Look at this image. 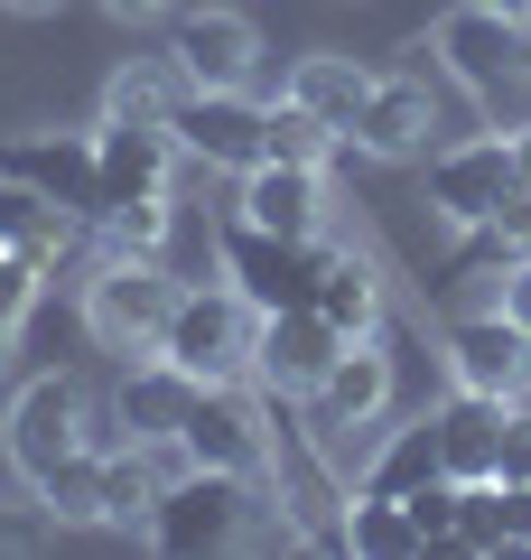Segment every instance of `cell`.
<instances>
[{"instance_id": "6da1fadb", "label": "cell", "mask_w": 531, "mask_h": 560, "mask_svg": "<svg viewBox=\"0 0 531 560\" xmlns=\"http://www.w3.org/2000/svg\"><path fill=\"white\" fill-rule=\"evenodd\" d=\"M429 47L448 57V75L467 84L494 121H531V28L522 20L467 0V10H448V20L429 28Z\"/></svg>"}, {"instance_id": "7a4b0ae2", "label": "cell", "mask_w": 531, "mask_h": 560, "mask_svg": "<svg viewBox=\"0 0 531 560\" xmlns=\"http://www.w3.org/2000/svg\"><path fill=\"white\" fill-rule=\"evenodd\" d=\"M252 346H261V308L215 271V280H187V290H177V318H168V337H158V355L187 364L197 383H243L252 374Z\"/></svg>"}, {"instance_id": "3957f363", "label": "cell", "mask_w": 531, "mask_h": 560, "mask_svg": "<svg viewBox=\"0 0 531 560\" xmlns=\"http://www.w3.org/2000/svg\"><path fill=\"white\" fill-rule=\"evenodd\" d=\"M177 290H187V280H177L168 261L113 253L94 280H84V327H94V346H113L121 364H140V355H158V337H168Z\"/></svg>"}, {"instance_id": "277c9868", "label": "cell", "mask_w": 531, "mask_h": 560, "mask_svg": "<svg viewBox=\"0 0 531 560\" xmlns=\"http://www.w3.org/2000/svg\"><path fill=\"white\" fill-rule=\"evenodd\" d=\"M215 271L234 280L243 300L261 308V318H280V308H308L317 300V271H327V234L298 243V234H271V224H252L234 206V215L215 224Z\"/></svg>"}, {"instance_id": "5b68a950", "label": "cell", "mask_w": 531, "mask_h": 560, "mask_svg": "<svg viewBox=\"0 0 531 560\" xmlns=\"http://www.w3.org/2000/svg\"><path fill=\"white\" fill-rule=\"evenodd\" d=\"M261 514V486L252 477H224V467H187L168 477V495L150 504V541L177 560H205V551H243Z\"/></svg>"}, {"instance_id": "8992f818", "label": "cell", "mask_w": 531, "mask_h": 560, "mask_svg": "<svg viewBox=\"0 0 531 560\" xmlns=\"http://www.w3.org/2000/svg\"><path fill=\"white\" fill-rule=\"evenodd\" d=\"M0 178L38 187V197L66 206L75 224L103 215V150H94V131H20V140H0Z\"/></svg>"}, {"instance_id": "52a82bcc", "label": "cell", "mask_w": 531, "mask_h": 560, "mask_svg": "<svg viewBox=\"0 0 531 560\" xmlns=\"http://www.w3.org/2000/svg\"><path fill=\"white\" fill-rule=\"evenodd\" d=\"M512 187H522V168H512V131L429 150V206H438V224H457V234H467V224H494Z\"/></svg>"}, {"instance_id": "ba28073f", "label": "cell", "mask_w": 531, "mask_h": 560, "mask_svg": "<svg viewBox=\"0 0 531 560\" xmlns=\"http://www.w3.org/2000/svg\"><path fill=\"white\" fill-rule=\"evenodd\" d=\"M84 411H94V383L84 374L20 383V401H10V467H20V486H38L66 448H84Z\"/></svg>"}, {"instance_id": "9c48e42d", "label": "cell", "mask_w": 531, "mask_h": 560, "mask_svg": "<svg viewBox=\"0 0 531 560\" xmlns=\"http://www.w3.org/2000/svg\"><path fill=\"white\" fill-rule=\"evenodd\" d=\"M168 131H177V150H187V160L234 168V178L271 160V103H252L243 84H234V94H205V84H197V94L177 103V121H168Z\"/></svg>"}, {"instance_id": "30bf717a", "label": "cell", "mask_w": 531, "mask_h": 560, "mask_svg": "<svg viewBox=\"0 0 531 560\" xmlns=\"http://www.w3.org/2000/svg\"><path fill=\"white\" fill-rule=\"evenodd\" d=\"M177 448H187V467H224V477H252V486L271 477V430H261V411L234 383H197Z\"/></svg>"}, {"instance_id": "8fae6325", "label": "cell", "mask_w": 531, "mask_h": 560, "mask_svg": "<svg viewBox=\"0 0 531 560\" xmlns=\"http://www.w3.org/2000/svg\"><path fill=\"white\" fill-rule=\"evenodd\" d=\"M345 327L327 318V308H280V318H261V346H252V374L271 383V401H308L317 383H327V364L345 355Z\"/></svg>"}, {"instance_id": "7c38bea8", "label": "cell", "mask_w": 531, "mask_h": 560, "mask_svg": "<svg viewBox=\"0 0 531 560\" xmlns=\"http://www.w3.org/2000/svg\"><path fill=\"white\" fill-rule=\"evenodd\" d=\"M448 374L467 383V393L522 401V393H531V327H512L504 300L475 308V318H448Z\"/></svg>"}, {"instance_id": "4fadbf2b", "label": "cell", "mask_w": 531, "mask_h": 560, "mask_svg": "<svg viewBox=\"0 0 531 560\" xmlns=\"http://www.w3.org/2000/svg\"><path fill=\"white\" fill-rule=\"evenodd\" d=\"M429 131H438V103L420 75H374V94H364V113H354L345 150H364V160H429Z\"/></svg>"}, {"instance_id": "5bb4252c", "label": "cell", "mask_w": 531, "mask_h": 560, "mask_svg": "<svg viewBox=\"0 0 531 560\" xmlns=\"http://www.w3.org/2000/svg\"><path fill=\"white\" fill-rule=\"evenodd\" d=\"M168 57L187 66L205 94H234V84H252V66H261V28L243 20V10H187L177 38H168Z\"/></svg>"}, {"instance_id": "9a60e30c", "label": "cell", "mask_w": 531, "mask_h": 560, "mask_svg": "<svg viewBox=\"0 0 531 560\" xmlns=\"http://www.w3.org/2000/svg\"><path fill=\"white\" fill-rule=\"evenodd\" d=\"M243 215L271 224V234L317 243V234H327V168H290V160L243 168Z\"/></svg>"}, {"instance_id": "2e32d148", "label": "cell", "mask_w": 531, "mask_h": 560, "mask_svg": "<svg viewBox=\"0 0 531 560\" xmlns=\"http://www.w3.org/2000/svg\"><path fill=\"white\" fill-rule=\"evenodd\" d=\"M382 401H392V355H382L374 337H354L345 355L327 364V383L308 393V411L327 420V430H364V420H382Z\"/></svg>"}, {"instance_id": "e0dca14e", "label": "cell", "mask_w": 531, "mask_h": 560, "mask_svg": "<svg viewBox=\"0 0 531 560\" xmlns=\"http://www.w3.org/2000/svg\"><path fill=\"white\" fill-rule=\"evenodd\" d=\"M94 150H103V206L121 197H158L177 168V131H140V121H94ZM103 224V215H94Z\"/></svg>"}, {"instance_id": "ac0fdd59", "label": "cell", "mask_w": 531, "mask_h": 560, "mask_svg": "<svg viewBox=\"0 0 531 560\" xmlns=\"http://www.w3.org/2000/svg\"><path fill=\"white\" fill-rule=\"evenodd\" d=\"M121 430L131 440H177L187 430V401H197V374L187 364H168V355H140V364H121Z\"/></svg>"}, {"instance_id": "d6986e66", "label": "cell", "mask_w": 531, "mask_h": 560, "mask_svg": "<svg viewBox=\"0 0 531 560\" xmlns=\"http://www.w3.org/2000/svg\"><path fill=\"white\" fill-rule=\"evenodd\" d=\"M429 420H438V467H448L457 486L494 477V440H504V401L494 393H467V383H457Z\"/></svg>"}, {"instance_id": "ffe728a7", "label": "cell", "mask_w": 531, "mask_h": 560, "mask_svg": "<svg viewBox=\"0 0 531 560\" xmlns=\"http://www.w3.org/2000/svg\"><path fill=\"white\" fill-rule=\"evenodd\" d=\"M187 94H197V75H187L177 57H131V66H113V84H103V121H140V131H168Z\"/></svg>"}, {"instance_id": "44dd1931", "label": "cell", "mask_w": 531, "mask_h": 560, "mask_svg": "<svg viewBox=\"0 0 531 560\" xmlns=\"http://www.w3.org/2000/svg\"><path fill=\"white\" fill-rule=\"evenodd\" d=\"M290 94L308 103L317 121H327L335 140L354 131V113H364V94H374V66H354V57H335V47H317V57H298L290 66Z\"/></svg>"}, {"instance_id": "7402d4cb", "label": "cell", "mask_w": 531, "mask_h": 560, "mask_svg": "<svg viewBox=\"0 0 531 560\" xmlns=\"http://www.w3.org/2000/svg\"><path fill=\"white\" fill-rule=\"evenodd\" d=\"M317 308H327L345 337H374V327H382V280H374V261L354 253V243H327V271H317Z\"/></svg>"}, {"instance_id": "603a6c76", "label": "cell", "mask_w": 531, "mask_h": 560, "mask_svg": "<svg viewBox=\"0 0 531 560\" xmlns=\"http://www.w3.org/2000/svg\"><path fill=\"white\" fill-rule=\"evenodd\" d=\"M0 243L10 253H28V261H47L57 271V253L75 243V215L66 206H47L38 187H20V178H0Z\"/></svg>"}, {"instance_id": "cb8c5ba5", "label": "cell", "mask_w": 531, "mask_h": 560, "mask_svg": "<svg viewBox=\"0 0 531 560\" xmlns=\"http://www.w3.org/2000/svg\"><path fill=\"white\" fill-rule=\"evenodd\" d=\"M429 477H448L438 467V420H411V430H392V440L374 448V467H364V495H411V486H429Z\"/></svg>"}, {"instance_id": "d4e9b609", "label": "cell", "mask_w": 531, "mask_h": 560, "mask_svg": "<svg viewBox=\"0 0 531 560\" xmlns=\"http://www.w3.org/2000/svg\"><path fill=\"white\" fill-rule=\"evenodd\" d=\"M28 495H38L47 523H103V448H66Z\"/></svg>"}, {"instance_id": "484cf974", "label": "cell", "mask_w": 531, "mask_h": 560, "mask_svg": "<svg viewBox=\"0 0 531 560\" xmlns=\"http://www.w3.org/2000/svg\"><path fill=\"white\" fill-rule=\"evenodd\" d=\"M345 551L420 560V523H411V504H401V495H364V486H354V504H345Z\"/></svg>"}, {"instance_id": "4316f807", "label": "cell", "mask_w": 531, "mask_h": 560, "mask_svg": "<svg viewBox=\"0 0 531 560\" xmlns=\"http://www.w3.org/2000/svg\"><path fill=\"white\" fill-rule=\"evenodd\" d=\"M103 234H113V253L168 261V243H177V206H168V187H158V197H121V206H103Z\"/></svg>"}, {"instance_id": "83f0119b", "label": "cell", "mask_w": 531, "mask_h": 560, "mask_svg": "<svg viewBox=\"0 0 531 560\" xmlns=\"http://www.w3.org/2000/svg\"><path fill=\"white\" fill-rule=\"evenodd\" d=\"M335 150H345V140H335L298 94H280V103H271V160H290V168H327Z\"/></svg>"}, {"instance_id": "f1b7e54d", "label": "cell", "mask_w": 531, "mask_h": 560, "mask_svg": "<svg viewBox=\"0 0 531 560\" xmlns=\"http://www.w3.org/2000/svg\"><path fill=\"white\" fill-rule=\"evenodd\" d=\"M512 261H522V243H512L504 224H467V243H457V280H512Z\"/></svg>"}, {"instance_id": "f546056e", "label": "cell", "mask_w": 531, "mask_h": 560, "mask_svg": "<svg viewBox=\"0 0 531 560\" xmlns=\"http://www.w3.org/2000/svg\"><path fill=\"white\" fill-rule=\"evenodd\" d=\"M38 280H47V261H28V253H10V243H0V327H28Z\"/></svg>"}, {"instance_id": "4dcf8cb0", "label": "cell", "mask_w": 531, "mask_h": 560, "mask_svg": "<svg viewBox=\"0 0 531 560\" xmlns=\"http://www.w3.org/2000/svg\"><path fill=\"white\" fill-rule=\"evenodd\" d=\"M494 477L504 486H531V411L504 401V440H494Z\"/></svg>"}, {"instance_id": "1f68e13d", "label": "cell", "mask_w": 531, "mask_h": 560, "mask_svg": "<svg viewBox=\"0 0 531 560\" xmlns=\"http://www.w3.org/2000/svg\"><path fill=\"white\" fill-rule=\"evenodd\" d=\"M411 523H420V541H438V533H457V477H429V486H411Z\"/></svg>"}, {"instance_id": "d6a6232c", "label": "cell", "mask_w": 531, "mask_h": 560, "mask_svg": "<svg viewBox=\"0 0 531 560\" xmlns=\"http://www.w3.org/2000/svg\"><path fill=\"white\" fill-rule=\"evenodd\" d=\"M47 541V514L28 523V514H10V504H0V551H38Z\"/></svg>"}, {"instance_id": "836d02e7", "label": "cell", "mask_w": 531, "mask_h": 560, "mask_svg": "<svg viewBox=\"0 0 531 560\" xmlns=\"http://www.w3.org/2000/svg\"><path fill=\"white\" fill-rule=\"evenodd\" d=\"M504 318H512V327H531V253L512 261V280H504Z\"/></svg>"}, {"instance_id": "e575fe53", "label": "cell", "mask_w": 531, "mask_h": 560, "mask_svg": "<svg viewBox=\"0 0 531 560\" xmlns=\"http://www.w3.org/2000/svg\"><path fill=\"white\" fill-rule=\"evenodd\" d=\"M103 10H113V20H158L168 0H103Z\"/></svg>"}, {"instance_id": "d590c367", "label": "cell", "mask_w": 531, "mask_h": 560, "mask_svg": "<svg viewBox=\"0 0 531 560\" xmlns=\"http://www.w3.org/2000/svg\"><path fill=\"white\" fill-rule=\"evenodd\" d=\"M512 168H522V187H531V121H512Z\"/></svg>"}, {"instance_id": "8d00e7d4", "label": "cell", "mask_w": 531, "mask_h": 560, "mask_svg": "<svg viewBox=\"0 0 531 560\" xmlns=\"http://www.w3.org/2000/svg\"><path fill=\"white\" fill-rule=\"evenodd\" d=\"M485 10H504V20H522V28H531V0H485Z\"/></svg>"}, {"instance_id": "74e56055", "label": "cell", "mask_w": 531, "mask_h": 560, "mask_svg": "<svg viewBox=\"0 0 531 560\" xmlns=\"http://www.w3.org/2000/svg\"><path fill=\"white\" fill-rule=\"evenodd\" d=\"M10 10H20V20H38V10H57V0H10Z\"/></svg>"}, {"instance_id": "f35d334b", "label": "cell", "mask_w": 531, "mask_h": 560, "mask_svg": "<svg viewBox=\"0 0 531 560\" xmlns=\"http://www.w3.org/2000/svg\"><path fill=\"white\" fill-rule=\"evenodd\" d=\"M10 346H20V327H0V364H10Z\"/></svg>"}]
</instances>
